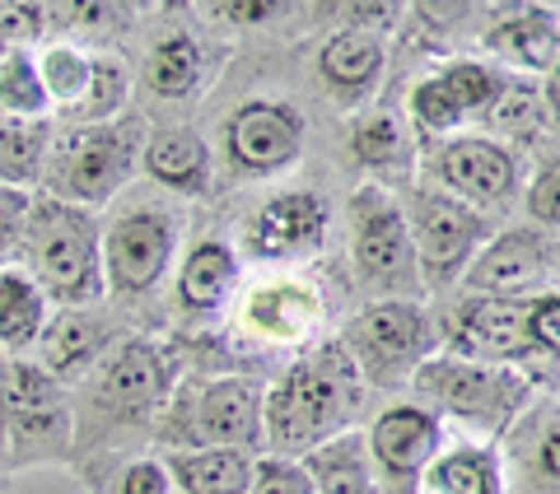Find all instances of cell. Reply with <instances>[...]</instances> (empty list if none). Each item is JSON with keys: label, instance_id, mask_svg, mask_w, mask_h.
Listing matches in <instances>:
<instances>
[{"label": "cell", "instance_id": "cell-1", "mask_svg": "<svg viewBox=\"0 0 560 494\" xmlns=\"http://www.w3.org/2000/svg\"><path fill=\"white\" fill-rule=\"evenodd\" d=\"M364 397H370V387H364L346 341L331 337L318 350H308L304 360H294L276 387H267V401H261V448L271 457L304 462L313 448L355 430Z\"/></svg>", "mask_w": 560, "mask_h": 494}, {"label": "cell", "instance_id": "cell-2", "mask_svg": "<svg viewBox=\"0 0 560 494\" xmlns=\"http://www.w3.org/2000/svg\"><path fill=\"white\" fill-rule=\"evenodd\" d=\"M411 387L416 397H425L420 401L425 411L440 420H458L463 430L477 434V444H495L510 434L537 392V383L510 364H481L448 355V350L420 364L411 374Z\"/></svg>", "mask_w": 560, "mask_h": 494}, {"label": "cell", "instance_id": "cell-3", "mask_svg": "<svg viewBox=\"0 0 560 494\" xmlns=\"http://www.w3.org/2000/svg\"><path fill=\"white\" fill-rule=\"evenodd\" d=\"M28 275L57 308H94L103 294V228L94 210L57 197L33 201L24 228Z\"/></svg>", "mask_w": 560, "mask_h": 494}, {"label": "cell", "instance_id": "cell-4", "mask_svg": "<svg viewBox=\"0 0 560 494\" xmlns=\"http://www.w3.org/2000/svg\"><path fill=\"white\" fill-rule=\"evenodd\" d=\"M261 401L267 387L243 374L197 378L164 401L160 438L173 452H206V448H261Z\"/></svg>", "mask_w": 560, "mask_h": 494}, {"label": "cell", "instance_id": "cell-5", "mask_svg": "<svg viewBox=\"0 0 560 494\" xmlns=\"http://www.w3.org/2000/svg\"><path fill=\"white\" fill-rule=\"evenodd\" d=\"M350 267L360 275V290L374 294V304L383 298L420 304V294H425L407 215L383 183H364L350 197Z\"/></svg>", "mask_w": 560, "mask_h": 494}, {"label": "cell", "instance_id": "cell-6", "mask_svg": "<svg viewBox=\"0 0 560 494\" xmlns=\"http://www.w3.org/2000/svg\"><path fill=\"white\" fill-rule=\"evenodd\" d=\"M145 150V121L121 113L98 127H75L57 140L51 158V197L66 205H103L117 197V187L131 178L136 158Z\"/></svg>", "mask_w": 560, "mask_h": 494}, {"label": "cell", "instance_id": "cell-7", "mask_svg": "<svg viewBox=\"0 0 560 494\" xmlns=\"http://www.w3.org/2000/svg\"><path fill=\"white\" fill-rule=\"evenodd\" d=\"M346 350L355 360L364 387H401L430 355H440V322L425 313V304L407 298H383L355 313L346 327Z\"/></svg>", "mask_w": 560, "mask_h": 494}, {"label": "cell", "instance_id": "cell-8", "mask_svg": "<svg viewBox=\"0 0 560 494\" xmlns=\"http://www.w3.org/2000/svg\"><path fill=\"white\" fill-rule=\"evenodd\" d=\"M401 215H407V228H411V247L420 261L425 294L458 285L481 247L500 234L486 210H471L434 187H416L407 205H401Z\"/></svg>", "mask_w": 560, "mask_h": 494}, {"label": "cell", "instance_id": "cell-9", "mask_svg": "<svg viewBox=\"0 0 560 494\" xmlns=\"http://www.w3.org/2000/svg\"><path fill=\"white\" fill-rule=\"evenodd\" d=\"M425 178L434 191L471 210H504L523 191L518 154L490 136H444L425 140Z\"/></svg>", "mask_w": 560, "mask_h": 494}, {"label": "cell", "instance_id": "cell-10", "mask_svg": "<svg viewBox=\"0 0 560 494\" xmlns=\"http://www.w3.org/2000/svg\"><path fill=\"white\" fill-rule=\"evenodd\" d=\"M528 304L533 298H477L467 294L458 308L444 317L440 350L481 364H510L533 378V368H551L528 341ZM537 383V378H533Z\"/></svg>", "mask_w": 560, "mask_h": 494}, {"label": "cell", "instance_id": "cell-11", "mask_svg": "<svg viewBox=\"0 0 560 494\" xmlns=\"http://www.w3.org/2000/svg\"><path fill=\"white\" fill-rule=\"evenodd\" d=\"M458 285L477 298H541L560 285V243L547 228H500Z\"/></svg>", "mask_w": 560, "mask_h": 494}, {"label": "cell", "instance_id": "cell-12", "mask_svg": "<svg viewBox=\"0 0 560 494\" xmlns=\"http://www.w3.org/2000/svg\"><path fill=\"white\" fill-rule=\"evenodd\" d=\"M178 252V220L168 210H127L103 228V290L145 294Z\"/></svg>", "mask_w": 560, "mask_h": 494}, {"label": "cell", "instance_id": "cell-13", "mask_svg": "<svg viewBox=\"0 0 560 494\" xmlns=\"http://www.w3.org/2000/svg\"><path fill=\"white\" fill-rule=\"evenodd\" d=\"M304 150V117L294 103L253 98L238 103L224 121V154L243 178H276Z\"/></svg>", "mask_w": 560, "mask_h": 494}, {"label": "cell", "instance_id": "cell-14", "mask_svg": "<svg viewBox=\"0 0 560 494\" xmlns=\"http://www.w3.org/2000/svg\"><path fill=\"white\" fill-rule=\"evenodd\" d=\"M364 444H370V457L388 494H416L420 471L444 448V420L420 401H397L364 430Z\"/></svg>", "mask_w": 560, "mask_h": 494}, {"label": "cell", "instance_id": "cell-15", "mask_svg": "<svg viewBox=\"0 0 560 494\" xmlns=\"http://www.w3.org/2000/svg\"><path fill=\"white\" fill-rule=\"evenodd\" d=\"M327 317L323 290L304 275H276L238 298V327L261 345H304Z\"/></svg>", "mask_w": 560, "mask_h": 494}, {"label": "cell", "instance_id": "cell-16", "mask_svg": "<svg viewBox=\"0 0 560 494\" xmlns=\"http://www.w3.org/2000/svg\"><path fill=\"white\" fill-rule=\"evenodd\" d=\"M327 224L331 210L318 191H280V197L257 205V215L243 228V243L261 261H300L323 252Z\"/></svg>", "mask_w": 560, "mask_h": 494}, {"label": "cell", "instance_id": "cell-17", "mask_svg": "<svg viewBox=\"0 0 560 494\" xmlns=\"http://www.w3.org/2000/svg\"><path fill=\"white\" fill-rule=\"evenodd\" d=\"M0 415L14 438L24 444H66L70 415L61 405V383L38 368L33 360H5L0 364Z\"/></svg>", "mask_w": 560, "mask_h": 494}, {"label": "cell", "instance_id": "cell-18", "mask_svg": "<svg viewBox=\"0 0 560 494\" xmlns=\"http://www.w3.org/2000/svg\"><path fill=\"white\" fill-rule=\"evenodd\" d=\"M481 51L490 57V66L500 61V70L514 66L528 80H547L556 70V61H560V20H556V10L518 5L510 14H500V20L486 28Z\"/></svg>", "mask_w": 560, "mask_h": 494}, {"label": "cell", "instance_id": "cell-19", "mask_svg": "<svg viewBox=\"0 0 560 494\" xmlns=\"http://www.w3.org/2000/svg\"><path fill=\"white\" fill-rule=\"evenodd\" d=\"M98 392L121 415H145L173 397V368L168 355L150 341L117 345L98 368Z\"/></svg>", "mask_w": 560, "mask_h": 494}, {"label": "cell", "instance_id": "cell-20", "mask_svg": "<svg viewBox=\"0 0 560 494\" xmlns=\"http://www.w3.org/2000/svg\"><path fill=\"white\" fill-rule=\"evenodd\" d=\"M383 66H388V43H383V28L370 24L337 28L318 51V75L331 90V98L341 103L370 98L383 80Z\"/></svg>", "mask_w": 560, "mask_h": 494}, {"label": "cell", "instance_id": "cell-21", "mask_svg": "<svg viewBox=\"0 0 560 494\" xmlns=\"http://www.w3.org/2000/svg\"><path fill=\"white\" fill-rule=\"evenodd\" d=\"M38 368H47L51 378H80L84 368H94V360L108 345V327L98 322L90 308H61L57 317H47V327L38 331Z\"/></svg>", "mask_w": 560, "mask_h": 494}, {"label": "cell", "instance_id": "cell-22", "mask_svg": "<svg viewBox=\"0 0 560 494\" xmlns=\"http://www.w3.org/2000/svg\"><path fill=\"white\" fill-rule=\"evenodd\" d=\"M416 494H504V467L495 444H444L440 457L420 471Z\"/></svg>", "mask_w": 560, "mask_h": 494}, {"label": "cell", "instance_id": "cell-23", "mask_svg": "<svg viewBox=\"0 0 560 494\" xmlns=\"http://www.w3.org/2000/svg\"><path fill=\"white\" fill-rule=\"evenodd\" d=\"M234 290H238V257L230 243L206 238L183 257V271H178L183 313H197V317L220 313L234 298Z\"/></svg>", "mask_w": 560, "mask_h": 494}, {"label": "cell", "instance_id": "cell-24", "mask_svg": "<svg viewBox=\"0 0 560 494\" xmlns=\"http://www.w3.org/2000/svg\"><path fill=\"white\" fill-rule=\"evenodd\" d=\"M304 467L313 475V485H318V494H388L370 457V444H364V430H346L331 444L313 448L304 457Z\"/></svg>", "mask_w": 560, "mask_h": 494}, {"label": "cell", "instance_id": "cell-25", "mask_svg": "<svg viewBox=\"0 0 560 494\" xmlns=\"http://www.w3.org/2000/svg\"><path fill=\"white\" fill-rule=\"evenodd\" d=\"M257 452L243 448H206V452H168V481L183 494H248Z\"/></svg>", "mask_w": 560, "mask_h": 494}, {"label": "cell", "instance_id": "cell-26", "mask_svg": "<svg viewBox=\"0 0 560 494\" xmlns=\"http://www.w3.org/2000/svg\"><path fill=\"white\" fill-rule=\"evenodd\" d=\"M140 164H145L154 183L183 191V197H197L210 183V150H206V140L187 127L150 136L145 150H140Z\"/></svg>", "mask_w": 560, "mask_h": 494}, {"label": "cell", "instance_id": "cell-27", "mask_svg": "<svg viewBox=\"0 0 560 494\" xmlns=\"http://www.w3.org/2000/svg\"><path fill=\"white\" fill-rule=\"evenodd\" d=\"M47 327V298L33 285V275L20 267L0 271V350L20 355L38 341V331Z\"/></svg>", "mask_w": 560, "mask_h": 494}, {"label": "cell", "instance_id": "cell-28", "mask_svg": "<svg viewBox=\"0 0 560 494\" xmlns=\"http://www.w3.org/2000/svg\"><path fill=\"white\" fill-rule=\"evenodd\" d=\"M206 80V51L187 33H168L164 43H154L145 61V84L160 98H191Z\"/></svg>", "mask_w": 560, "mask_h": 494}, {"label": "cell", "instance_id": "cell-29", "mask_svg": "<svg viewBox=\"0 0 560 494\" xmlns=\"http://www.w3.org/2000/svg\"><path fill=\"white\" fill-rule=\"evenodd\" d=\"M51 150V127L28 117H5L0 113V183L5 187H28L43 173Z\"/></svg>", "mask_w": 560, "mask_h": 494}, {"label": "cell", "instance_id": "cell-30", "mask_svg": "<svg viewBox=\"0 0 560 494\" xmlns=\"http://www.w3.org/2000/svg\"><path fill=\"white\" fill-rule=\"evenodd\" d=\"M47 103H51V98H47V90H43L38 57H33L28 47L5 51V57H0V113H5V117L43 121Z\"/></svg>", "mask_w": 560, "mask_h": 494}, {"label": "cell", "instance_id": "cell-31", "mask_svg": "<svg viewBox=\"0 0 560 494\" xmlns=\"http://www.w3.org/2000/svg\"><path fill=\"white\" fill-rule=\"evenodd\" d=\"M541 80H528V75H510V84H504V94L486 108V127L490 136H518V140H528L537 131V121H541Z\"/></svg>", "mask_w": 560, "mask_h": 494}, {"label": "cell", "instance_id": "cell-32", "mask_svg": "<svg viewBox=\"0 0 560 494\" xmlns=\"http://www.w3.org/2000/svg\"><path fill=\"white\" fill-rule=\"evenodd\" d=\"M38 75H43V90L51 103H66L70 113L84 103L90 94V80H94V57H84L80 47H47L38 57Z\"/></svg>", "mask_w": 560, "mask_h": 494}, {"label": "cell", "instance_id": "cell-33", "mask_svg": "<svg viewBox=\"0 0 560 494\" xmlns=\"http://www.w3.org/2000/svg\"><path fill=\"white\" fill-rule=\"evenodd\" d=\"M127 66L117 57H94V80H90V94L75 108V121L80 127H98V121H113L121 117V103H127Z\"/></svg>", "mask_w": 560, "mask_h": 494}, {"label": "cell", "instance_id": "cell-34", "mask_svg": "<svg viewBox=\"0 0 560 494\" xmlns=\"http://www.w3.org/2000/svg\"><path fill=\"white\" fill-rule=\"evenodd\" d=\"M350 145H355L360 164L383 168V164H397L401 158V150H407V131H401V121L393 113H374L355 127V140H350Z\"/></svg>", "mask_w": 560, "mask_h": 494}, {"label": "cell", "instance_id": "cell-35", "mask_svg": "<svg viewBox=\"0 0 560 494\" xmlns=\"http://www.w3.org/2000/svg\"><path fill=\"white\" fill-rule=\"evenodd\" d=\"M248 494H318V485H313V475H308L304 462L267 452V457H257Z\"/></svg>", "mask_w": 560, "mask_h": 494}, {"label": "cell", "instance_id": "cell-36", "mask_svg": "<svg viewBox=\"0 0 560 494\" xmlns=\"http://www.w3.org/2000/svg\"><path fill=\"white\" fill-rule=\"evenodd\" d=\"M28 210L33 197L24 187H5L0 183V271L24 252V228H28Z\"/></svg>", "mask_w": 560, "mask_h": 494}, {"label": "cell", "instance_id": "cell-37", "mask_svg": "<svg viewBox=\"0 0 560 494\" xmlns=\"http://www.w3.org/2000/svg\"><path fill=\"white\" fill-rule=\"evenodd\" d=\"M523 205L537 228H560V154L541 158V168L533 173L528 191H523Z\"/></svg>", "mask_w": 560, "mask_h": 494}, {"label": "cell", "instance_id": "cell-38", "mask_svg": "<svg viewBox=\"0 0 560 494\" xmlns=\"http://www.w3.org/2000/svg\"><path fill=\"white\" fill-rule=\"evenodd\" d=\"M528 341L541 360H560V290L541 294L528 304Z\"/></svg>", "mask_w": 560, "mask_h": 494}, {"label": "cell", "instance_id": "cell-39", "mask_svg": "<svg viewBox=\"0 0 560 494\" xmlns=\"http://www.w3.org/2000/svg\"><path fill=\"white\" fill-rule=\"evenodd\" d=\"M38 10H28V5H0V57L5 51H20L33 33H38Z\"/></svg>", "mask_w": 560, "mask_h": 494}, {"label": "cell", "instance_id": "cell-40", "mask_svg": "<svg viewBox=\"0 0 560 494\" xmlns=\"http://www.w3.org/2000/svg\"><path fill=\"white\" fill-rule=\"evenodd\" d=\"M173 481L164 462H131L127 471H121V494H168Z\"/></svg>", "mask_w": 560, "mask_h": 494}, {"label": "cell", "instance_id": "cell-41", "mask_svg": "<svg viewBox=\"0 0 560 494\" xmlns=\"http://www.w3.org/2000/svg\"><path fill=\"white\" fill-rule=\"evenodd\" d=\"M533 471L537 481L547 485H560V420H551L547 434L537 438V452H533Z\"/></svg>", "mask_w": 560, "mask_h": 494}, {"label": "cell", "instance_id": "cell-42", "mask_svg": "<svg viewBox=\"0 0 560 494\" xmlns=\"http://www.w3.org/2000/svg\"><path fill=\"white\" fill-rule=\"evenodd\" d=\"M541 108H547L551 127L560 131V61H556V70H551V75L541 80Z\"/></svg>", "mask_w": 560, "mask_h": 494}, {"label": "cell", "instance_id": "cell-43", "mask_svg": "<svg viewBox=\"0 0 560 494\" xmlns=\"http://www.w3.org/2000/svg\"><path fill=\"white\" fill-rule=\"evenodd\" d=\"M220 14H230V20H243V24H257V20H276L280 5H220Z\"/></svg>", "mask_w": 560, "mask_h": 494}, {"label": "cell", "instance_id": "cell-44", "mask_svg": "<svg viewBox=\"0 0 560 494\" xmlns=\"http://www.w3.org/2000/svg\"><path fill=\"white\" fill-rule=\"evenodd\" d=\"M5 438H10V425H5V415H0V448H5Z\"/></svg>", "mask_w": 560, "mask_h": 494}]
</instances>
